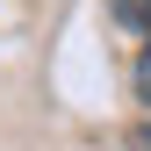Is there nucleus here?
I'll list each match as a JSON object with an SVG mask.
<instances>
[{
  "instance_id": "obj_2",
  "label": "nucleus",
  "mask_w": 151,
  "mask_h": 151,
  "mask_svg": "<svg viewBox=\"0 0 151 151\" xmlns=\"http://www.w3.org/2000/svg\"><path fill=\"white\" fill-rule=\"evenodd\" d=\"M137 93H144V101H151V50H144V58H137Z\"/></svg>"
},
{
  "instance_id": "obj_1",
  "label": "nucleus",
  "mask_w": 151,
  "mask_h": 151,
  "mask_svg": "<svg viewBox=\"0 0 151 151\" xmlns=\"http://www.w3.org/2000/svg\"><path fill=\"white\" fill-rule=\"evenodd\" d=\"M108 14H115L122 29H137V36H151V0H108Z\"/></svg>"
},
{
  "instance_id": "obj_3",
  "label": "nucleus",
  "mask_w": 151,
  "mask_h": 151,
  "mask_svg": "<svg viewBox=\"0 0 151 151\" xmlns=\"http://www.w3.org/2000/svg\"><path fill=\"white\" fill-rule=\"evenodd\" d=\"M129 151H151V122H144V129H129Z\"/></svg>"
}]
</instances>
